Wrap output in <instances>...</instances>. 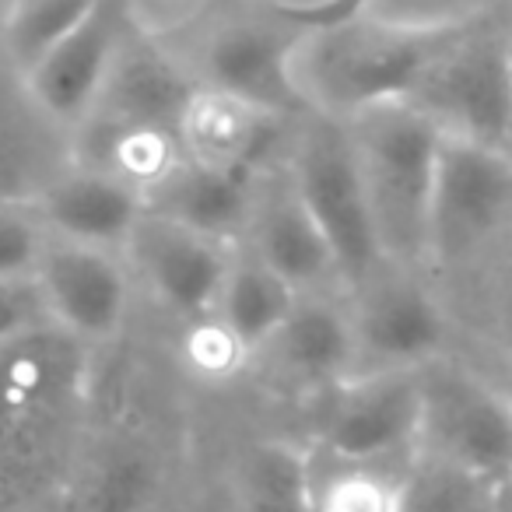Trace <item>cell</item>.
<instances>
[{
    "label": "cell",
    "mask_w": 512,
    "mask_h": 512,
    "mask_svg": "<svg viewBox=\"0 0 512 512\" xmlns=\"http://www.w3.org/2000/svg\"><path fill=\"white\" fill-rule=\"evenodd\" d=\"M127 0H99L67 36H60L22 74L32 106L57 127L74 130L92 109L109 64L130 29Z\"/></svg>",
    "instance_id": "obj_13"
},
{
    "label": "cell",
    "mask_w": 512,
    "mask_h": 512,
    "mask_svg": "<svg viewBox=\"0 0 512 512\" xmlns=\"http://www.w3.org/2000/svg\"><path fill=\"white\" fill-rule=\"evenodd\" d=\"M155 8H151V15H144L141 22V29H148L151 25V18L158 15V11H169V18H165V25H162V32L158 36H169V32H176L179 25H186L190 18H197L200 11H207V0H151Z\"/></svg>",
    "instance_id": "obj_30"
},
{
    "label": "cell",
    "mask_w": 512,
    "mask_h": 512,
    "mask_svg": "<svg viewBox=\"0 0 512 512\" xmlns=\"http://www.w3.org/2000/svg\"><path fill=\"white\" fill-rule=\"evenodd\" d=\"M186 362L204 379H228L249 362V351L228 334V327L214 313L186 323Z\"/></svg>",
    "instance_id": "obj_28"
},
{
    "label": "cell",
    "mask_w": 512,
    "mask_h": 512,
    "mask_svg": "<svg viewBox=\"0 0 512 512\" xmlns=\"http://www.w3.org/2000/svg\"><path fill=\"white\" fill-rule=\"evenodd\" d=\"M239 249L256 256L264 267H271L295 292L341 288L327 239H323L313 214L302 204L285 165L256 172Z\"/></svg>",
    "instance_id": "obj_12"
},
{
    "label": "cell",
    "mask_w": 512,
    "mask_h": 512,
    "mask_svg": "<svg viewBox=\"0 0 512 512\" xmlns=\"http://www.w3.org/2000/svg\"><path fill=\"white\" fill-rule=\"evenodd\" d=\"M439 39L379 29L358 15L302 22L288 50V88L302 113L344 123L386 99H404Z\"/></svg>",
    "instance_id": "obj_2"
},
{
    "label": "cell",
    "mask_w": 512,
    "mask_h": 512,
    "mask_svg": "<svg viewBox=\"0 0 512 512\" xmlns=\"http://www.w3.org/2000/svg\"><path fill=\"white\" fill-rule=\"evenodd\" d=\"M232 253V242L193 232L148 207L120 249L127 271L137 274L155 302H162L172 316L186 323L214 313Z\"/></svg>",
    "instance_id": "obj_10"
},
{
    "label": "cell",
    "mask_w": 512,
    "mask_h": 512,
    "mask_svg": "<svg viewBox=\"0 0 512 512\" xmlns=\"http://www.w3.org/2000/svg\"><path fill=\"white\" fill-rule=\"evenodd\" d=\"M99 0H11L0 22V43L22 78L60 36L74 29Z\"/></svg>",
    "instance_id": "obj_24"
},
{
    "label": "cell",
    "mask_w": 512,
    "mask_h": 512,
    "mask_svg": "<svg viewBox=\"0 0 512 512\" xmlns=\"http://www.w3.org/2000/svg\"><path fill=\"white\" fill-rule=\"evenodd\" d=\"M253 358H267L278 376L306 390L337 386L355 372L348 302H337L330 292H299L281 327Z\"/></svg>",
    "instance_id": "obj_15"
},
{
    "label": "cell",
    "mask_w": 512,
    "mask_h": 512,
    "mask_svg": "<svg viewBox=\"0 0 512 512\" xmlns=\"http://www.w3.org/2000/svg\"><path fill=\"white\" fill-rule=\"evenodd\" d=\"M295 288L285 278L264 267L256 256L235 246L232 264H228L225 285H221L214 316L228 327V334L249 351V358L271 341L295 302Z\"/></svg>",
    "instance_id": "obj_20"
},
{
    "label": "cell",
    "mask_w": 512,
    "mask_h": 512,
    "mask_svg": "<svg viewBox=\"0 0 512 512\" xmlns=\"http://www.w3.org/2000/svg\"><path fill=\"white\" fill-rule=\"evenodd\" d=\"M299 32L302 22H295L292 15L253 0L249 11L218 18H207V11H200L197 18L169 32V39H158L176 53L193 85L239 95L278 116H295L302 109L288 88L285 67Z\"/></svg>",
    "instance_id": "obj_3"
},
{
    "label": "cell",
    "mask_w": 512,
    "mask_h": 512,
    "mask_svg": "<svg viewBox=\"0 0 512 512\" xmlns=\"http://www.w3.org/2000/svg\"><path fill=\"white\" fill-rule=\"evenodd\" d=\"M239 512H309L313 456L285 439H260L239 463Z\"/></svg>",
    "instance_id": "obj_21"
},
{
    "label": "cell",
    "mask_w": 512,
    "mask_h": 512,
    "mask_svg": "<svg viewBox=\"0 0 512 512\" xmlns=\"http://www.w3.org/2000/svg\"><path fill=\"white\" fill-rule=\"evenodd\" d=\"M502 484L414 449L397 474L393 512H498Z\"/></svg>",
    "instance_id": "obj_22"
},
{
    "label": "cell",
    "mask_w": 512,
    "mask_h": 512,
    "mask_svg": "<svg viewBox=\"0 0 512 512\" xmlns=\"http://www.w3.org/2000/svg\"><path fill=\"white\" fill-rule=\"evenodd\" d=\"M355 372H390L432 365L446 341V313L421 271L383 264L351 288Z\"/></svg>",
    "instance_id": "obj_7"
},
{
    "label": "cell",
    "mask_w": 512,
    "mask_h": 512,
    "mask_svg": "<svg viewBox=\"0 0 512 512\" xmlns=\"http://www.w3.org/2000/svg\"><path fill=\"white\" fill-rule=\"evenodd\" d=\"M285 169L306 211L313 214L316 228L327 239L341 288L351 292L358 281L383 267V256L376 246L369 200H365L344 123L306 113V123L295 134Z\"/></svg>",
    "instance_id": "obj_6"
},
{
    "label": "cell",
    "mask_w": 512,
    "mask_h": 512,
    "mask_svg": "<svg viewBox=\"0 0 512 512\" xmlns=\"http://www.w3.org/2000/svg\"><path fill=\"white\" fill-rule=\"evenodd\" d=\"M439 134L509 148V39L488 22L446 36L404 95Z\"/></svg>",
    "instance_id": "obj_4"
},
{
    "label": "cell",
    "mask_w": 512,
    "mask_h": 512,
    "mask_svg": "<svg viewBox=\"0 0 512 512\" xmlns=\"http://www.w3.org/2000/svg\"><path fill=\"white\" fill-rule=\"evenodd\" d=\"M414 449L505 484L512 456L509 400L470 372H435L421 365V425Z\"/></svg>",
    "instance_id": "obj_8"
},
{
    "label": "cell",
    "mask_w": 512,
    "mask_h": 512,
    "mask_svg": "<svg viewBox=\"0 0 512 512\" xmlns=\"http://www.w3.org/2000/svg\"><path fill=\"white\" fill-rule=\"evenodd\" d=\"M260 169L225 172L183 158L144 197V207L193 228V232H204L211 239L239 246L242 225H246V214H249V197H253V179Z\"/></svg>",
    "instance_id": "obj_19"
},
{
    "label": "cell",
    "mask_w": 512,
    "mask_h": 512,
    "mask_svg": "<svg viewBox=\"0 0 512 512\" xmlns=\"http://www.w3.org/2000/svg\"><path fill=\"white\" fill-rule=\"evenodd\" d=\"M36 281L57 327L88 348L113 341L130 313V271L116 249L46 235L36 260Z\"/></svg>",
    "instance_id": "obj_11"
},
{
    "label": "cell",
    "mask_w": 512,
    "mask_h": 512,
    "mask_svg": "<svg viewBox=\"0 0 512 512\" xmlns=\"http://www.w3.org/2000/svg\"><path fill=\"white\" fill-rule=\"evenodd\" d=\"M151 495V474L141 456H113L78 495L74 512H141Z\"/></svg>",
    "instance_id": "obj_26"
},
{
    "label": "cell",
    "mask_w": 512,
    "mask_h": 512,
    "mask_svg": "<svg viewBox=\"0 0 512 512\" xmlns=\"http://www.w3.org/2000/svg\"><path fill=\"white\" fill-rule=\"evenodd\" d=\"M344 8H348V0H337L334 8H327V11H323V15L309 18V22H327V18H337V15H341V11H344Z\"/></svg>",
    "instance_id": "obj_31"
},
{
    "label": "cell",
    "mask_w": 512,
    "mask_h": 512,
    "mask_svg": "<svg viewBox=\"0 0 512 512\" xmlns=\"http://www.w3.org/2000/svg\"><path fill=\"white\" fill-rule=\"evenodd\" d=\"M285 120L288 116L260 109L239 95L193 85L176 130L190 162L225 172H253L260 169V155L271 148Z\"/></svg>",
    "instance_id": "obj_17"
},
{
    "label": "cell",
    "mask_w": 512,
    "mask_h": 512,
    "mask_svg": "<svg viewBox=\"0 0 512 512\" xmlns=\"http://www.w3.org/2000/svg\"><path fill=\"white\" fill-rule=\"evenodd\" d=\"M320 470L313 460V502L309 512H393L397 474L369 463H337Z\"/></svg>",
    "instance_id": "obj_25"
},
{
    "label": "cell",
    "mask_w": 512,
    "mask_h": 512,
    "mask_svg": "<svg viewBox=\"0 0 512 512\" xmlns=\"http://www.w3.org/2000/svg\"><path fill=\"white\" fill-rule=\"evenodd\" d=\"M193 78L158 36L130 22L102 88L81 123H162L176 127Z\"/></svg>",
    "instance_id": "obj_14"
},
{
    "label": "cell",
    "mask_w": 512,
    "mask_h": 512,
    "mask_svg": "<svg viewBox=\"0 0 512 512\" xmlns=\"http://www.w3.org/2000/svg\"><path fill=\"white\" fill-rule=\"evenodd\" d=\"M320 453L337 463L390 467L411 456L421 425V369L358 372L330 386Z\"/></svg>",
    "instance_id": "obj_9"
},
{
    "label": "cell",
    "mask_w": 512,
    "mask_h": 512,
    "mask_svg": "<svg viewBox=\"0 0 512 512\" xmlns=\"http://www.w3.org/2000/svg\"><path fill=\"white\" fill-rule=\"evenodd\" d=\"M512 214L509 148L439 134L428 193V267L474 264L502 239Z\"/></svg>",
    "instance_id": "obj_5"
},
{
    "label": "cell",
    "mask_w": 512,
    "mask_h": 512,
    "mask_svg": "<svg viewBox=\"0 0 512 512\" xmlns=\"http://www.w3.org/2000/svg\"><path fill=\"white\" fill-rule=\"evenodd\" d=\"M498 4L502 0H348L341 15H358L400 36L446 39L488 22Z\"/></svg>",
    "instance_id": "obj_23"
},
{
    "label": "cell",
    "mask_w": 512,
    "mask_h": 512,
    "mask_svg": "<svg viewBox=\"0 0 512 512\" xmlns=\"http://www.w3.org/2000/svg\"><path fill=\"white\" fill-rule=\"evenodd\" d=\"M383 264L428 267V193L439 130L407 99L365 106L344 120Z\"/></svg>",
    "instance_id": "obj_1"
},
{
    "label": "cell",
    "mask_w": 512,
    "mask_h": 512,
    "mask_svg": "<svg viewBox=\"0 0 512 512\" xmlns=\"http://www.w3.org/2000/svg\"><path fill=\"white\" fill-rule=\"evenodd\" d=\"M43 242L46 228L32 200H0V278L36 271Z\"/></svg>",
    "instance_id": "obj_27"
},
{
    "label": "cell",
    "mask_w": 512,
    "mask_h": 512,
    "mask_svg": "<svg viewBox=\"0 0 512 512\" xmlns=\"http://www.w3.org/2000/svg\"><path fill=\"white\" fill-rule=\"evenodd\" d=\"M32 207L46 235L120 253L130 228L141 218L144 197L109 172L74 165L71 172L53 179L43 193H36Z\"/></svg>",
    "instance_id": "obj_16"
},
{
    "label": "cell",
    "mask_w": 512,
    "mask_h": 512,
    "mask_svg": "<svg viewBox=\"0 0 512 512\" xmlns=\"http://www.w3.org/2000/svg\"><path fill=\"white\" fill-rule=\"evenodd\" d=\"M88 376V344L57 323H43L0 341V414L57 407Z\"/></svg>",
    "instance_id": "obj_18"
},
{
    "label": "cell",
    "mask_w": 512,
    "mask_h": 512,
    "mask_svg": "<svg viewBox=\"0 0 512 512\" xmlns=\"http://www.w3.org/2000/svg\"><path fill=\"white\" fill-rule=\"evenodd\" d=\"M50 320L43 288H39L36 274H11L0 278V341H8L15 334H25L32 327H43Z\"/></svg>",
    "instance_id": "obj_29"
}]
</instances>
